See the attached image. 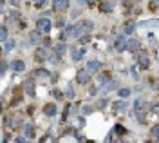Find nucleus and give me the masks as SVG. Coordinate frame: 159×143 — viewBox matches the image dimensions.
<instances>
[{"label":"nucleus","mask_w":159,"mask_h":143,"mask_svg":"<svg viewBox=\"0 0 159 143\" xmlns=\"http://www.w3.org/2000/svg\"><path fill=\"white\" fill-rule=\"evenodd\" d=\"M134 114H136V118H138V122L141 125L147 123V103L143 102L141 98L134 100Z\"/></svg>","instance_id":"1"},{"label":"nucleus","mask_w":159,"mask_h":143,"mask_svg":"<svg viewBox=\"0 0 159 143\" xmlns=\"http://www.w3.org/2000/svg\"><path fill=\"white\" fill-rule=\"evenodd\" d=\"M52 29V22L49 18H38L36 20V31H40L42 35H47Z\"/></svg>","instance_id":"2"},{"label":"nucleus","mask_w":159,"mask_h":143,"mask_svg":"<svg viewBox=\"0 0 159 143\" xmlns=\"http://www.w3.org/2000/svg\"><path fill=\"white\" fill-rule=\"evenodd\" d=\"M76 82L81 83V85H89L90 83V72L87 69H78L76 72Z\"/></svg>","instance_id":"3"},{"label":"nucleus","mask_w":159,"mask_h":143,"mask_svg":"<svg viewBox=\"0 0 159 143\" xmlns=\"http://www.w3.org/2000/svg\"><path fill=\"white\" fill-rule=\"evenodd\" d=\"M4 123H6V127H9V129H13V131L18 129V127H24V125H22V120H20V116H15V114L7 116Z\"/></svg>","instance_id":"4"},{"label":"nucleus","mask_w":159,"mask_h":143,"mask_svg":"<svg viewBox=\"0 0 159 143\" xmlns=\"http://www.w3.org/2000/svg\"><path fill=\"white\" fill-rule=\"evenodd\" d=\"M110 82H112V78H110V72L103 71V72H99V74H98V85H99V89H105V87H107Z\"/></svg>","instance_id":"5"},{"label":"nucleus","mask_w":159,"mask_h":143,"mask_svg":"<svg viewBox=\"0 0 159 143\" xmlns=\"http://www.w3.org/2000/svg\"><path fill=\"white\" fill-rule=\"evenodd\" d=\"M127 38H125V36H123V35H119V36H116V38H114V49H116V51H127Z\"/></svg>","instance_id":"6"},{"label":"nucleus","mask_w":159,"mask_h":143,"mask_svg":"<svg viewBox=\"0 0 159 143\" xmlns=\"http://www.w3.org/2000/svg\"><path fill=\"white\" fill-rule=\"evenodd\" d=\"M136 58H138V63H139V67H141L143 71H147V69L150 67V60H148V56H147V53H138Z\"/></svg>","instance_id":"7"},{"label":"nucleus","mask_w":159,"mask_h":143,"mask_svg":"<svg viewBox=\"0 0 159 143\" xmlns=\"http://www.w3.org/2000/svg\"><path fill=\"white\" fill-rule=\"evenodd\" d=\"M127 109H129V103L123 102V100H118V102L112 103V113L114 114H121V113H125Z\"/></svg>","instance_id":"8"},{"label":"nucleus","mask_w":159,"mask_h":143,"mask_svg":"<svg viewBox=\"0 0 159 143\" xmlns=\"http://www.w3.org/2000/svg\"><path fill=\"white\" fill-rule=\"evenodd\" d=\"M85 69L90 72V74H99V69H101V62L99 60H89L87 62V65H85Z\"/></svg>","instance_id":"9"},{"label":"nucleus","mask_w":159,"mask_h":143,"mask_svg":"<svg viewBox=\"0 0 159 143\" xmlns=\"http://www.w3.org/2000/svg\"><path fill=\"white\" fill-rule=\"evenodd\" d=\"M42 113L45 114V116H49V118H52V116L58 114V107H56V103H45L43 109H42Z\"/></svg>","instance_id":"10"},{"label":"nucleus","mask_w":159,"mask_h":143,"mask_svg":"<svg viewBox=\"0 0 159 143\" xmlns=\"http://www.w3.org/2000/svg\"><path fill=\"white\" fill-rule=\"evenodd\" d=\"M69 9V2L67 0H56L52 2V11H58V13H63V11Z\"/></svg>","instance_id":"11"},{"label":"nucleus","mask_w":159,"mask_h":143,"mask_svg":"<svg viewBox=\"0 0 159 143\" xmlns=\"http://www.w3.org/2000/svg\"><path fill=\"white\" fill-rule=\"evenodd\" d=\"M34 58H36L38 62H43V60H49L51 56H49V53H47L45 47H38V49L34 51Z\"/></svg>","instance_id":"12"},{"label":"nucleus","mask_w":159,"mask_h":143,"mask_svg":"<svg viewBox=\"0 0 159 143\" xmlns=\"http://www.w3.org/2000/svg\"><path fill=\"white\" fill-rule=\"evenodd\" d=\"M139 47H141V42L136 40V38H129V42H127V51L136 53V51H139Z\"/></svg>","instance_id":"13"},{"label":"nucleus","mask_w":159,"mask_h":143,"mask_svg":"<svg viewBox=\"0 0 159 143\" xmlns=\"http://www.w3.org/2000/svg\"><path fill=\"white\" fill-rule=\"evenodd\" d=\"M40 42H43V38H42V33H40V31H31L29 33V44H34V45H36V44H40Z\"/></svg>","instance_id":"14"},{"label":"nucleus","mask_w":159,"mask_h":143,"mask_svg":"<svg viewBox=\"0 0 159 143\" xmlns=\"http://www.w3.org/2000/svg\"><path fill=\"white\" fill-rule=\"evenodd\" d=\"M70 51H72V60H74V62L83 60V54H85V47H80V49H74V47H70Z\"/></svg>","instance_id":"15"},{"label":"nucleus","mask_w":159,"mask_h":143,"mask_svg":"<svg viewBox=\"0 0 159 143\" xmlns=\"http://www.w3.org/2000/svg\"><path fill=\"white\" fill-rule=\"evenodd\" d=\"M52 51H54V54H56V56H63V54L67 53V45H65V44H61V42H60V44H54Z\"/></svg>","instance_id":"16"},{"label":"nucleus","mask_w":159,"mask_h":143,"mask_svg":"<svg viewBox=\"0 0 159 143\" xmlns=\"http://www.w3.org/2000/svg\"><path fill=\"white\" fill-rule=\"evenodd\" d=\"M24 136H25L27 140H33V138H34V125H33V123L24 125Z\"/></svg>","instance_id":"17"},{"label":"nucleus","mask_w":159,"mask_h":143,"mask_svg":"<svg viewBox=\"0 0 159 143\" xmlns=\"http://www.w3.org/2000/svg\"><path fill=\"white\" fill-rule=\"evenodd\" d=\"M98 9L101 11V13H110V11H114V4H112V2H99Z\"/></svg>","instance_id":"18"},{"label":"nucleus","mask_w":159,"mask_h":143,"mask_svg":"<svg viewBox=\"0 0 159 143\" xmlns=\"http://www.w3.org/2000/svg\"><path fill=\"white\" fill-rule=\"evenodd\" d=\"M11 69L16 72H22L25 69V63H24V60H13L11 62Z\"/></svg>","instance_id":"19"},{"label":"nucleus","mask_w":159,"mask_h":143,"mask_svg":"<svg viewBox=\"0 0 159 143\" xmlns=\"http://www.w3.org/2000/svg\"><path fill=\"white\" fill-rule=\"evenodd\" d=\"M24 89H25V94H27L29 98H34V96H36V91H34V83H33V82H25Z\"/></svg>","instance_id":"20"},{"label":"nucleus","mask_w":159,"mask_h":143,"mask_svg":"<svg viewBox=\"0 0 159 143\" xmlns=\"http://www.w3.org/2000/svg\"><path fill=\"white\" fill-rule=\"evenodd\" d=\"M123 31H125V35H132V33L136 31V24H134L132 20L125 22V27H123Z\"/></svg>","instance_id":"21"},{"label":"nucleus","mask_w":159,"mask_h":143,"mask_svg":"<svg viewBox=\"0 0 159 143\" xmlns=\"http://www.w3.org/2000/svg\"><path fill=\"white\" fill-rule=\"evenodd\" d=\"M7 40H9V38H7V27H6V25H2V27H0V42H2V44H6Z\"/></svg>","instance_id":"22"},{"label":"nucleus","mask_w":159,"mask_h":143,"mask_svg":"<svg viewBox=\"0 0 159 143\" xmlns=\"http://www.w3.org/2000/svg\"><path fill=\"white\" fill-rule=\"evenodd\" d=\"M15 45H16V42H15V40H7L6 44H4V51H6V53L13 51V49H15Z\"/></svg>","instance_id":"23"},{"label":"nucleus","mask_w":159,"mask_h":143,"mask_svg":"<svg viewBox=\"0 0 159 143\" xmlns=\"http://www.w3.org/2000/svg\"><path fill=\"white\" fill-rule=\"evenodd\" d=\"M74 96H76V92H74V89H72V85H67V89H65V98L72 100Z\"/></svg>","instance_id":"24"},{"label":"nucleus","mask_w":159,"mask_h":143,"mask_svg":"<svg viewBox=\"0 0 159 143\" xmlns=\"http://www.w3.org/2000/svg\"><path fill=\"white\" fill-rule=\"evenodd\" d=\"M130 92L132 91H130L129 87H123V89H119L118 91V96L119 98H127V96H130Z\"/></svg>","instance_id":"25"},{"label":"nucleus","mask_w":159,"mask_h":143,"mask_svg":"<svg viewBox=\"0 0 159 143\" xmlns=\"http://www.w3.org/2000/svg\"><path fill=\"white\" fill-rule=\"evenodd\" d=\"M34 76H38V78H47V76H49V71H47V69H38V71L34 72Z\"/></svg>","instance_id":"26"},{"label":"nucleus","mask_w":159,"mask_h":143,"mask_svg":"<svg viewBox=\"0 0 159 143\" xmlns=\"http://www.w3.org/2000/svg\"><path fill=\"white\" fill-rule=\"evenodd\" d=\"M150 132H152V136H154V138H157V140H159V123H156V125H152Z\"/></svg>","instance_id":"27"},{"label":"nucleus","mask_w":159,"mask_h":143,"mask_svg":"<svg viewBox=\"0 0 159 143\" xmlns=\"http://www.w3.org/2000/svg\"><path fill=\"white\" fill-rule=\"evenodd\" d=\"M116 87H118V82H116V80H112V82H110L109 85H107V87H105V89H101V91L109 92V91H112V89H116Z\"/></svg>","instance_id":"28"},{"label":"nucleus","mask_w":159,"mask_h":143,"mask_svg":"<svg viewBox=\"0 0 159 143\" xmlns=\"http://www.w3.org/2000/svg\"><path fill=\"white\" fill-rule=\"evenodd\" d=\"M52 96H54L56 100H63V98H65V94H63L61 91H58V89H54V91H52Z\"/></svg>","instance_id":"29"},{"label":"nucleus","mask_w":159,"mask_h":143,"mask_svg":"<svg viewBox=\"0 0 159 143\" xmlns=\"http://www.w3.org/2000/svg\"><path fill=\"white\" fill-rule=\"evenodd\" d=\"M150 113L159 116V103H152V107H150Z\"/></svg>","instance_id":"30"},{"label":"nucleus","mask_w":159,"mask_h":143,"mask_svg":"<svg viewBox=\"0 0 159 143\" xmlns=\"http://www.w3.org/2000/svg\"><path fill=\"white\" fill-rule=\"evenodd\" d=\"M6 71H7V62L2 58V62H0V72H2V74H6Z\"/></svg>","instance_id":"31"},{"label":"nucleus","mask_w":159,"mask_h":143,"mask_svg":"<svg viewBox=\"0 0 159 143\" xmlns=\"http://www.w3.org/2000/svg\"><path fill=\"white\" fill-rule=\"evenodd\" d=\"M81 111H83V114H90L92 111H94V107H90V105H83V109H81Z\"/></svg>","instance_id":"32"},{"label":"nucleus","mask_w":159,"mask_h":143,"mask_svg":"<svg viewBox=\"0 0 159 143\" xmlns=\"http://www.w3.org/2000/svg\"><path fill=\"white\" fill-rule=\"evenodd\" d=\"M15 143H27V138L25 136H18V138H15Z\"/></svg>","instance_id":"33"},{"label":"nucleus","mask_w":159,"mask_h":143,"mask_svg":"<svg viewBox=\"0 0 159 143\" xmlns=\"http://www.w3.org/2000/svg\"><path fill=\"white\" fill-rule=\"evenodd\" d=\"M63 24H65V20H63V18H56V27H58V29H61V27H63Z\"/></svg>","instance_id":"34"},{"label":"nucleus","mask_w":159,"mask_h":143,"mask_svg":"<svg viewBox=\"0 0 159 143\" xmlns=\"http://www.w3.org/2000/svg\"><path fill=\"white\" fill-rule=\"evenodd\" d=\"M148 6H150V9H152V11H156V9H159V2H150Z\"/></svg>","instance_id":"35"},{"label":"nucleus","mask_w":159,"mask_h":143,"mask_svg":"<svg viewBox=\"0 0 159 143\" xmlns=\"http://www.w3.org/2000/svg\"><path fill=\"white\" fill-rule=\"evenodd\" d=\"M80 15H81V9H74L72 13H70V16H72V18H78Z\"/></svg>","instance_id":"36"},{"label":"nucleus","mask_w":159,"mask_h":143,"mask_svg":"<svg viewBox=\"0 0 159 143\" xmlns=\"http://www.w3.org/2000/svg\"><path fill=\"white\" fill-rule=\"evenodd\" d=\"M80 42H81V44H89L90 36H89V35H85V36H81V38H80Z\"/></svg>","instance_id":"37"},{"label":"nucleus","mask_w":159,"mask_h":143,"mask_svg":"<svg viewBox=\"0 0 159 143\" xmlns=\"http://www.w3.org/2000/svg\"><path fill=\"white\" fill-rule=\"evenodd\" d=\"M105 105H107V100H105V98H101V100L98 102V109H103Z\"/></svg>","instance_id":"38"},{"label":"nucleus","mask_w":159,"mask_h":143,"mask_svg":"<svg viewBox=\"0 0 159 143\" xmlns=\"http://www.w3.org/2000/svg\"><path fill=\"white\" fill-rule=\"evenodd\" d=\"M42 44H43V47H45V49H47V47H51V38H43V42H42Z\"/></svg>","instance_id":"39"},{"label":"nucleus","mask_w":159,"mask_h":143,"mask_svg":"<svg viewBox=\"0 0 159 143\" xmlns=\"http://www.w3.org/2000/svg\"><path fill=\"white\" fill-rule=\"evenodd\" d=\"M116 132H118V134H125V129H123V125H116Z\"/></svg>","instance_id":"40"},{"label":"nucleus","mask_w":159,"mask_h":143,"mask_svg":"<svg viewBox=\"0 0 159 143\" xmlns=\"http://www.w3.org/2000/svg\"><path fill=\"white\" fill-rule=\"evenodd\" d=\"M2 140H4L2 143H9V134H7V132H4V138H2Z\"/></svg>","instance_id":"41"},{"label":"nucleus","mask_w":159,"mask_h":143,"mask_svg":"<svg viewBox=\"0 0 159 143\" xmlns=\"http://www.w3.org/2000/svg\"><path fill=\"white\" fill-rule=\"evenodd\" d=\"M49 60H51V62H52V63H56V62H58V60H60V56H51Z\"/></svg>","instance_id":"42"},{"label":"nucleus","mask_w":159,"mask_h":143,"mask_svg":"<svg viewBox=\"0 0 159 143\" xmlns=\"http://www.w3.org/2000/svg\"><path fill=\"white\" fill-rule=\"evenodd\" d=\"M43 4H45V2H34V6H36V7H43Z\"/></svg>","instance_id":"43"},{"label":"nucleus","mask_w":159,"mask_h":143,"mask_svg":"<svg viewBox=\"0 0 159 143\" xmlns=\"http://www.w3.org/2000/svg\"><path fill=\"white\" fill-rule=\"evenodd\" d=\"M119 143H130L129 140H119Z\"/></svg>","instance_id":"44"},{"label":"nucleus","mask_w":159,"mask_h":143,"mask_svg":"<svg viewBox=\"0 0 159 143\" xmlns=\"http://www.w3.org/2000/svg\"><path fill=\"white\" fill-rule=\"evenodd\" d=\"M143 143H154V141H152V140H147V141H143Z\"/></svg>","instance_id":"45"}]
</instances>
